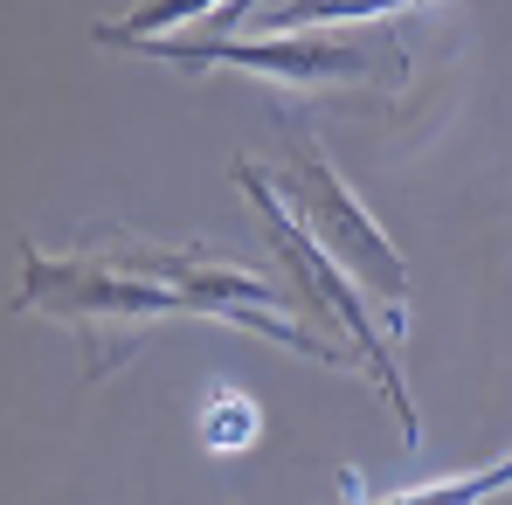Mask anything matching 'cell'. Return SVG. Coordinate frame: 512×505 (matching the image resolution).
<instances>
[{
    "label": "cell",
    "instance_id": "obj_1",
    "mask_svg": "<svg viewBox=\"0 0 512 505\" xmlns=\"http://www.w3.org/2000/svg\"><path fill=\"white\" fill-rule=\"evenodd\" d=\"M291 194L305 201V222L333 243V250L353 263V270H374V284L381 291H402V256L381 243V229L353 208V194H346L333 167H326V153H305V167L291 173Z\"/></svg>",
    "mask_w": 512,
    "mask_h": 505
},
{
    "label": "cell",
    "instance_id": "obj_2",
    "mask_svg": "<svg viewBox=\"0 0 512 505\" xmlns=\"http://www.w3.org/2000/svg\"><path fill=\"white\" fill-rule=\"evenodd\" d=\"M160 56L180 63H243V70H270V77H291V84H326V77H360L367 56L360 49H284V42H167Z\"/></svg>",
    "mask_w": 512,
    "mask_h": 505
},
{
    "label": "cell",
    "instance_id": "obj_3",
    "mask_svg": "<svg viewBox=\"0 0 512 505\" xmlns=\"http://www.w3.org/2000/svg\"><path fill=\"white\" fill-rule=\"evenodd\" d=\"M512 485V457L492 464V471H471V478H443L429 492H402V499H381V505H478L485 492H506Z\"/></svg>",
    "mask_w": 512,
    "mask_h": 505
},
{
    "label": "cell",
    "instance_id": "obj_4",
    "mask_svg": "<svg viewBox=\"0 0 512 505\" xmlns=\"http://www.w3.org/2000/svg\"><path fill=\"white\" fill-rule=\"evenodd\" d=\"M256 429H263V416L243 395H215V409L201 416V443L208 450H243V443H256Z\"/></svg>",
    "mask_w": 512,
    "mask_h": 505
},
{
    "label": "cell",
    "instance_id": "obj_5",
    "mask_svg": "<svg viewBox=\"0 0 512 505\" xmlns=\"http://www.w3.org/2000/svg\"><path fill=\"white\" fill-rule=\"evenodd\" d=\"M409 0H291L270 14V28H305V21H353V14H395Z\"/></svg>",
    "mask_w": 512,
    "mask_h": 505
}]
</instances>
